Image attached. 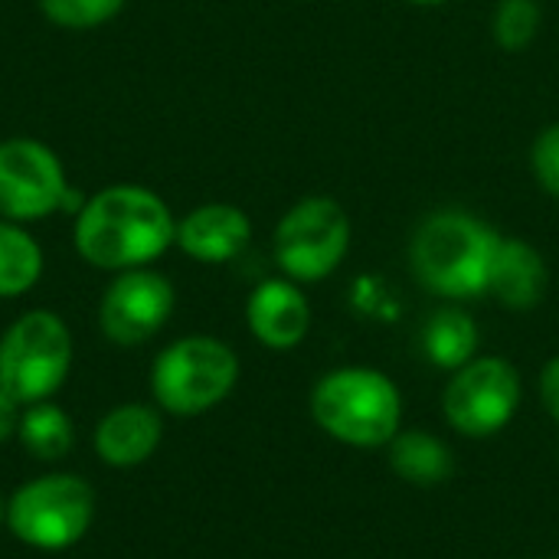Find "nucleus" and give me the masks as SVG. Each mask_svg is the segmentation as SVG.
Segmentation results:
<instances>
[{
  "label": "nucleus",
  "mask_w": 559,
  "mask_h": 559,
  "mask_svg": "<svg viewBox=\"0 0 559 559\" xmlns=\"http://www.w3.org/2000/svg\"><path fill=\"white\" fill-rule=\"evenodd\" d=\"M177 236L167 200L138 183H115L92 193L75 213L72 242L82 262L102 272L144 269L160 259Z\"/></svg>",
  "instance_id": "obj_1"
},
{
  "label": "nucleus",
  "mask_w": 559,
  "mask_h": 559,
  "mask_svg": "<svg viewBox=\"0 0 559 559\" xmlns=\"http://www.w3.org/2000/svg\"><path fill=\"white\" fill-rule=\"evenodd\" d=\"M498 233L465 210H439L419 223L409 242L416 282L449 301L488 295Z\"/></svg>",
  "instance_id": "obj_2"
},
{
  "label": "nucleus",
  "mask_w": 559,
  "mask_h": 559,
  "mask_svg": "<svg viewBox=\"0 0 559 559\" xmlns=\"http://www.w3.org/2000/svg\"><path fill=\"white\" fill-rule=\"evenodd\" d=\"M311 416L321 432L354 449L390 445L403 426L396 383L373 367H341L311 390Z\"/></svg>",
  "instance_id": "obj_3"
},
{
  "label": "nucleus",
  "mask_w": 559,
  "mask_h": 559,
  "mask_svg": "<svg viewBox=\"0 0 559 559\" xmlns=\"http://www.w3.org/2000/svg\"><path fill=\"white\" fill-rule=\"evenodd\" d=\"M239 383L236 350L210 334H187L167 344L151 367V396L160 413L203 416L216 409Z\"/></svg>",
  "instance_id": "obj_4"
},
{
  "label": "nucleus",
  "mask_w": 559,
  "mask_h": 559,
  "mask_svg": "<svg viewBox=\"0 0 559 559\" xmlns=\"http://www.w3.org/2000/svg\"><path fill=\"white\" fill-rule=\"evenodd\" d=\"M72 360V331L56 311H23L0 334V386L20 409L52 400L66 386Z\"/></svg>",
  "instance_id": "obj_5"
},
{
  "label": "nucleus",
  "mask_w": 559,
  "mask_h": 559,
  "mask_svg": "<svg viewBox=\"0 0 559 559\" xmlns=\"http://www.w3.org/2000/svg\"><path fill=\"white\" fill-rule=\"evenodd\" d=\"M95 521V491L72 472H46L7 498L3 527L23 547L62 554L75 547Z\"/></svg>",
  "instance_id": "obj_6"
},
{
  "label": "nucleus",
  "mask_w": 559,
  "mask_h": 559,
  "mask_svg": "<svg viewBox=\"0 0 559 559\" xmlns=\"http://www.w3.org/2000/svg\"><path fill=\"white\" fill-rule=\"evenodd\" d=\"M350 249V216L334 197L298 200L275 226L272 252L285 278L305 285L341 269Z\"/></svg>",
  "instance_id": "obj_7"
},
{
  "label": "nucleus",
  "mask_w": 559,
  "mask_h": 559,
  "mask_svg": "<svg viewBox=\"0 0 559 559\" xmlns=\"http://www.w3.org/2000/svg\"><path fill=\"white\" fill-rule=\"evenodd\" d=\"M79 193L72 197L66 167L59 154L36 138H7L0 141V219L10 223H39L59 210L72 213Z\"/></svg>",
  "instance_id": "obj_8"
},
{
  "label": "nucleus",
  "mask_w": 559,
  "mask_h": 559,
  "mask_svg": "<svg viewBox=\"0 0 559 559\" xmlns=\"http://www.w3.org/2000/svg\"><path fill=\"white\" fill-rule=\"evenodd\" d=\"M521 373L504 357H475L452 373L442 393L445 423L468 436L485 439L501 432L521 406Z\"/></svg>",
  "instance_id": "obj_9"
},
{
  "label": "nucleus",
  "mask_w": 559,
  "mask_h": 559,
  "mask_svg": "<svg viewBox=\"0 0 559 559\" xmlns=\"http://www.w3.org/2000/svg\"><path fill=\"white\" fill-rule=\"evenodd\" d=\"M177 305V292L167 275L144 269H128L111 278L98 301V328L118 347H141L164 331Z\"/></svg>",
  "instance_id": "obj_10"
},
{
  "label": "nucleus",
  "mask_w": 559,
  "mask_h": 559,
  "mask_svg": "<svg viewBox=\"0 0 559 559\" xmlns=\"http://www.w3.org/2000/svg\"><path fill=\"white\" fill-rule=\"evenodd\" d=\"M249 334L269 350H292L308 337L311 305L298 282L292 278H265L252 288L246 301Z\"/></svg>",
  "instance_id": "obj_11"
},
{
  "label": "nucleus",
  "mask_w": 559,
  "mask_h": 559,
  "mask_svg": "<svg viewBox=\"0 0 559 559\" xmlns=\"http://www.w3.org/2000/svg\"><path fill=\"white\" fill-rule=\"evenodd\" d=\"M249 239L252 219L236 203H200L177 219L174 246L203 265H223L242 255Z\"/></svg>",
  "instance_id": "obj_12"
},
{
  "label": "nucleus",
  "mask_w": 559,
  "mask_h": 559,
  "mask_svg": "<svg viewBox=\"0 0 559 559\" xmlns=\"http://www.w3.org/2000/svg\"><path fill=\"white\" fill-rule=\"evenodd\" d=\"M160 409L147 403H118L95 423L92 449L108 468H138L160 449Z\"/></svg>",
  "instance_id": "obj_13"
},
{
  "label": "nucleus",
  "mask_w": 559,
  "mask_h": 559,
  "mask_svg": "<svg viewBox=\"0 0 559 559\" xmlns=\"http://www.w3.org/2000/svg\"><path fill=\"white\" fill-rule=\"evenodd\" d=\"M547 285L550 272L544 255L524 239L501 236L488 275V295H495L511 311H531L544 301Z\"/></svg>",
  "instance_id": "obj_14"
},
{
  "label": "nucleus",
  "mask_w": 559,
  "mask_h": 559,
  "mask_svg": "<svg viewBox=\"0 0 559 559\" xmlns=\"http://www.w3.org/2000/svg\"><path fill=\"white\" fill-rule=\"evenodd\" d=\"M478 344H481V334H478L475 318L455 305L439 308L423 328V350L439 370L455 373L459 367L478 357Z\"/></svg>",
  "instance_id": "obj_15"
},
{
  "label": "nucleus",
  "mask_w": 559,
  "mask_h": 559,
  "mask_svg": "<svg viewBox=\"0 0 559 559\" xmlns=\"http://www.w3.org/2000/svg\"><path fill=\"white\" fill-rule=\"evenodd\" d=\"M390 468L396 478L419 485V488H432L442 485L455 462L452 452L442 439L423 432V429H409V432H396V439L390 442Z\"/></svg>",
  "instance_id": "obj_16"
},
{
  "label": "nucleus",
  "mask_w": 559,
  "mask_h": 559,
  "mask_svg": "<svg viewBox=\"0 0 559 559\" xmlns=\"http://www.w3.org/2000/svg\"><path fill=\"white\" fill-rule=\"evenodd\" d=\"M16 439L20 445L36 459V462H62L72 445H75V426L72 416L56 406L52 400L33 403L20 409V423H16Z\"/></svg>",
  "instance_id": "obj_17"
},
{
  "label": "nucleus",
  "mask_w": 559,
  "mask_h": 559,
  "mask_svg": "<svg viewBox=\"0 0 559 559\" xmlns=\"http://www.w3.org/2000/svg\"><path fill=\"white\" fill-rule=\"evenodd\" d=\"M43 246L23 223L0 219V298H23L43 278Z\"/></svg>",
  "instance_id": "obj_18"
},
{
  "label": "nucleus",
  "mask_w": 559,
  "mask_h": 559,
  "mask_svg": "<svg viewBox=\"0 0 559 559\" xmlns=\"http://www.w3.org/2000/svg\"><path fill=\"white\" fill-rule=\"evenodd\" d=\"M544 26L540 0H498L491 33L504 52H524Z\"/></svg>",
  "instance_id": "obj_19"
},
{
  "label": "nucleus",
  "mask_w": 559,
  "mask_h": 559,
  "mask_svg": "<svg viewBox=\"0 0 559 559\" xmlns=\"http://www.w3.org/2000/svg\"><path fill=\"white\" fill-rule=\"evenodd\" d=\"M128 0H39V10L59 29H98L111 23Z\"/></svg>",
  "instance_id": "obj_20"
},
{
  "label": "nucleus",
  "mask_w": 559,
  "mask_h": 559,
  "mask_svg": "<svg viewBox=\"0 0 559 559\" xmlns=\"http://www.w3.org/2000/svg\"><path fill=\"white\" fill-rule=\"evenodd\" d=\"M531 170L537 183L559 200V121L547 124L531 144Z\"/></svg>",
  "instance_id": "obj_21"
},
{
  "label": "nucleus",
  "mask_w": 559,
  "mask_h": 559,
  "mask_svg": "<svg viewBox=\"0 0 559 559\" xmlns=\"http://www.w3.org/2000/svg\"><path fill=\"white\" fill-rule=\"evenodd\" d=\"M540 403L559 423V357H554L540 373Z\"/></svg>",
  "instance_id": "obj_22"
},
{
  "label": "nucleus",
  "mask_w": 559,
  "mask_h": 559,
  "mask_svg": "<svg viewBox=\"0 0 559 559\" xmlns=\"http://www.w3.org/2000/svg\"><path fill=\"white\" fill-rule=\"evenodd\" d=\"M16 423H20V406L10 400V393L0 386V442L16 436Z\"/></svg>",
  "instance_id": "obj_23"
},
{
  "label": "nucleus",
  "mask_w": 559,
  "mask_h": 559,
  "mask_svg": "<svg viewBox=\"0 0 559 559\" xmlns=\"http://www.w3.org/2000/svg\"><path fill=\"white\" fill-rule=\"evenodd\" d=\"M406 3H416V7H442L449 0H406Z\"/></svg>",
  "instance_id": "obj_24"
},
{
  "label": "nucleus",
  "mask_w": 559,
  "mask_h": 559,
  "mask_svg": "<svg viewBox=\"0 0 559 559\" xmlns=\"http://www.w3.org/2000/svg\"><path fill=\"white\" fill-rule=\"evenodd\" d=\"M3 521H7V498L0 495V524H3Z\"/></svg>",
  "instance_id": "obj_25"
},
{
  "label": "nucleus",
  "mask_w": 559,
  "mask_h": 559,
  "mask_svg": "<svg viewBox=\"0 0 559 559\" xmlns=\"http://www.w3.org/2000/svg\"><path fill=\"white\" fill-rule=\"evenodd\" d=\"M557 559H559V557H557Z\"/></svg>",
  "instance_id": "obj_26"
}]
</instances>
